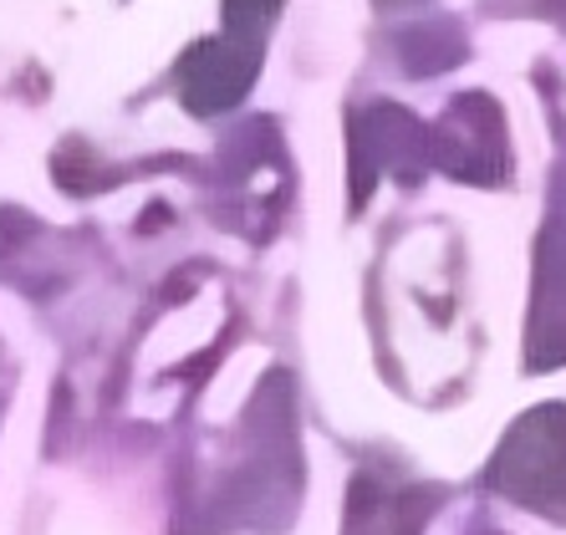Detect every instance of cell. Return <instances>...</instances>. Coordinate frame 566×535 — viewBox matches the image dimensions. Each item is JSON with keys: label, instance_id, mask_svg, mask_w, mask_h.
Instances as JSON below:
<instances>
[]
</instances>
